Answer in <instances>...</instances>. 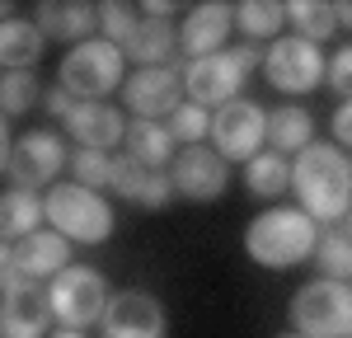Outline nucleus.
Masks as SVG:
<instances>
[{
    "label": "nucleus",
    "instance_id": "obj_1",
    "mask_svg": "<svg viewBox=\"0 0 352 338\" xmlns=\"http://www.w3.org/2000/svg\"><path fill=\"white\" fill-rule=\"evenodd\" d=\"M292 188L300 197V212L315 225H333L352 212V169L348 155L329 141H310L292 160Z\"/></svg>",
    "mask_w": 352,
    "mask_h": 338
},
{
    "label": "nucleus",
    "instance_id": "obj_2",
    "mask_svg": "<svg viewBox=\"0 0 352 338\" xmlns=\"http://www.w3.org/2000/svg\"><path fill=\"white\" fill-rule=\"evenodd\" d=\"M315 245H320V225L310 221L300 207H268L244 230L249 258L263 263V268H277V273L315 258Z\"/></svg>",
    "mask_w": 352,
    "mask_h": 338
},
{
    "label": "nucleus",
    "instance_id": "obj_3",
    "mask_svg": "<svg viewBox=\"0 0 352 338\" xmlns=\"http://www.w3.org/2000/svg\"><path fill=\"white\" fill-rule=\"evenodd\" d=\"M254 66H263V52L254 43L226 47V52L202 56V61H188L184 66V94H188V104H197L207 113L226 109V104H235L244 94V80H249Z\"/></svg>",
    "mask_w": 352,
    "mask_h": 338
},
{
    "label": "nucleus",
    "instance_id": "obj_4",
    "mask_svg": "<svg viewBox=\"0 0 352 338\" xmlns=\"http://www.w3.org/2000/svg\"><path fill=\"white\" fill-rule=\"evenodd\" d=\"M43 216L61 240H76V245H104L113 235V207L80 183H52L43 197Z\"/></svg>",
    "mask_w": 352,
    "mask_h": 338
},
{
    "label": "nucleus",
    "instance_id": "obj_5",
    "mask_svg": "<svg viewBox=\"0 0 352 338\" xmlns=\"http://www.w3.org/2000/svg\"><path fill=\"white\" fill-rule=\"evenodd\" d=\"M47 301H52V319L61 329H80L85 334L89 324L104 319L113 291H109V278H104L99 268L71 263V268H61V273L47 282Z\"/></svg>",
    "mask_w": 352,
    "mask_h": 338
},
{
    "label": "nucleus",
    "instance_id": "obj_6",
    "mask_svg": "<svg viewBox=\"0 0 352 338\" xmlns=\"http://www.w3.org/2000/svg\"><path fill=\"white\" fill-rule=\"evenodd\" d=\"M122 66H127L122 47H113L109 38H89V43L66 52V61H61V89L76 104H104V94H113L122 84Z\"/></svg>",
    "mask_w": 352,
    "mask_h": 338
},
{
    "label": "nucleus",
    "instance_id": "obj_7",
    "mask_svg": "<svg viewBox=\"0 0 352 338\" xmlns=\"http://www.w3.org/2000/svg\"><path fill=\"white\" fill-rule=\"evenodd\" d=\"M292 324L300 338H352V282H305L292 296Z\"/></svg>",
    "mask_w": 352,
    "mask_h": 338
},
{
    "label": "nucleus",
    "instance_id": "obj_8",
    "mask_svg": "<svg viewBox=\"0 0 352 338\" xmlns=\"http://www.w3.org/2000/svg\"><path fill=\"white\" fill-rule=\"evenodd\" d=\"M207 137L217 141L212 150H217L221 160L230 165V160H254L258 150H263V141H268V113L258 109L254 99H235V104H226V109L212 113V132Z\"/></svg>",
    "mask_w": 352,
    "mask_h": 338
},
{
    "label": "nucleus",
    "instance_id": "obj_9",
    "mask_svg": "<svg viewBox=\"0 0 352 338\" xmlns=\"http://www.w3.org/2000/svg\"><path fill=\"white\" fill-rule=\"evenodd\" d=\"M47 329H52L47 286L14 273L0 286V338H47Z\"/></svg>",
    "mask_w": 352,
    "mask_h": 338
},
{
    "label": "nucleus",
    "instance_id": "obj_10",
    "mask_svg": "<svg viewBox=\"0 0 352 338\" xmlns=\"http://www.w3.org/2000/svg\"><path fill=\"white\" fill-rule=\"evenodd\" d=\"M263 76L282 94H310L324 84V56L305 38H277L263 52Z\"/></svg>",
    "mask_w": 352,
    "mask_h": 338
},
{
    "label": "nucleus",
    "instance_id": "obj_11",
    "mask_svg": "<svg viewBox=\"0 0 352 338\" xmlns=\"http://www.w3.org/2000/svg\"><path fill=\"white\" fill-rule=\"evenodd\" d=\"M61 169H66V141L56 132H24L14 141L5 179L14 188H24V193H38V188H52Z\"/></svg>",
    "mask_w": 352,
    "mask_h": 338
},
{
    "label": "nucleus",
    "instance_id": "obj_12",
    "mask_svg": "<svg viewBox=\"0 0 352 338\" xmlns=\"http://www.w3.org/2000/svg\"><path fill=\"white\" fill-rule=\"evenodd\" d=\"M169 183L174 193L188 197V202H217L230 188V169L212 146H184L174 160H169Z\"/></svg>",
    "mask_w": 352,
    "mask_h": 338
},
{
    "label": "nucleus",
    "instance_id": "obj_13",
    "mask_svg": "<svg viewBox=\"0 0 352 338\" xmlns=\"http://www.w3.org/2000/svg\"><path fill=\"white\" fill-rule=\"evenodd\" d=\"M104 338H169V319H164L160 296L151 291H113L109 310H104Z\"/></svg>",
    "mask_w": 352,
    "mask_h": 338
},
{
    "label": "nucleus",
    "instance_id": "obj_14",
    "mask_svg": "<svg viewBox=\"0 0 352 338\" xmlns=\"http://www.w3.org/2000/svg\"><path fill=\"white\" fill-rule=\"evenodd\" d=\"M230 28H235V5H226V0H202V5H192L188 19L179 24V52L192 56V61L226 52Z\"/></svg>",
    "mask_w": 352,
    "mask_h": 338
},
{
    "label": "nucleus",
    "instance_id": "obj_15",
    "mask_svg": "<svg viewBox=\"0 0 352 338\" xmlns=\"http://www.w3.org/2000/svg\"><path fill=\"white\" fill-rule=\"evenodd\" d=\"M122 99H127V109L136 117L160 122V117H169L184 104L179 99V71L174 66H146V71H136V76L122 80Z\"/></svg>",
    "mask_w": 352,
    "mask_h": 338
},
{
    "label": "nucleus",
    "instance_id": "obj_16",
    "mask_svg": "<svg viewBox=\"0 0 352 338\" xmlns=\"http://www.w3.org/2000/svg\"><path fill=\"white\" fill-rule=\"evenodd\" d=\"M66 137L76 141V150H104L109 155L113 146H122V137H127V117L113 109L109 99L104 104H76L71 117H66Z\"/></svg>",
    "mask_w": 352,
    "mask_h": 338
},
{
    "label": "nucleus",
    "instance_id": "obj_17",
    "mask_svg": "<svg viewBox=\"0 0 352 338\" xmlns=\"http://www.w3.org/2000/svg\"><path fill=\"white\" fill-rule=\"evenodd\" d=\"M109 188L118 197H127V202H141V212H160V207H169V197H174L169 169L136 165L127 150H122V155H113V183H109Z\"/></svg>",
    "mask_w": 352,
    "mask_h": 338
},
{
    "label": "nucleus",
    "instance_id": "obj_18",
    "mask_svg": "<svg viewBox=\"0 0 352 338\" xmlns=\"http://www.w3.org/2000/svg\"><path fill=\"white\" fill-rule=\"evenodd\" d=\"M33 24L43 38H56V43H89L94 28H99V5H85V0H43L33 10Z\"/></svg>",
    "mask_w": 352,
    "mask_h": 338
},
{
    "label": "nucleus",
    "instance_id": "obj_19",
    "mask_svg": "<svg viewBox=\"0 0 352 338\" xmlns=\"http://www.w3.org/2000/svg\"><path fill=\"white\" fill-rule=\"evenodd\" d=\"M14 268L24 278H56L61 268H71V245L56 235V230H33L14 245Z\"/></svg>",
    "mask_w": 352,
    "mask_h": 338
},
{
    "label": "nucleus",
    "instance_id": "obj_20",
    "mask_svg": "<svg viewBox=\"0 0 352 338\" xmlns=\"http://www.w3.org/2000/svg\"><path fill=\"white\" fill-rule=\"evenodd\" d=\"M179 47V33L169 19H151V14H141V24L136 33L122 43V56L136 61V71H146V66H164V56H174Z\"/></svg>",
    "mask_w": 352,
    "mask_h": 338
},
{
    "label": "nucleus",
    "instance_id": "obj_21",
    "mask_svg": "<svg viewBox=\"0 0 352 338\" xmlns=\"http://www.w3.org/2000/svg\"><path fill=\"white\" fill-rule=\"evenodd\" d=\"M122 150L146 169H169V160H174V137H169L164 122L132 117V122H127V137H122Z\"/></svg>",
    "mask_w": 352,
    "mask_h": 338
},
{
    "label": "nucleus",
    "instance_id": "obj_22",
    "mask_svg": "<svg viewBox=\"0 0 352 338\" xmlns=\"http://www.w3.org/2000/svg\"><path fill=\"white\" fill-rule=\"evenodd\" d=\"M47 38L38 33L33 19H5L0 24V71H33Z\"/></svg>",
    "mask_w": 352,
    "mask_h": 338
},
{
    "label": "nucleus",
    "instance_id": "obj_23",
    "mask_svg": "<svg viewBox=\"0 0 352 338\" xmlns=\"http://www.w3.org/2000/svg\"><path fill=\"white\" fill-rule=\"evenodd\" d=\"M43 221H47V216H43L38 193H24V188H5V193H0V240H5V245H19V240L33 235Z\"/></svg>",
    "mask_w": 352,
    "mask_h": 338
},
{
    "label": "nucleus",
    "instance_id": "obj_24",
    "mask_svg": "<svg viewBox=\"0 0 352 338\" xmlns=\"http://www.w3.org/2000/svg\"><path fill=\"white\" fill-rule=\"evenodd\" d=\"M315 141V117L300 109V104H282V109L268 113V146L277 155H292V150H305Z\"/></svg>",
    "mask_w": 352,
    "mask_h": 338
},
{
    "label": "nucleus",
    "instance_id": "obj_25",
    "mask_svg": "<svg viewBox=\"0 0 352 338\" xmlns=\"http://www.w3.org/2000/svg\"><path fill=\"white\" fill-rule=\"evenodd\" d=\"M244 188L254 197H282L292 188V160L277 155V150H258V155L244 165Z\"/></svg>",
    "mask_w": 352,
    "mask_h": 338
},
{
    "label": "nucleus",
    "instance_id": "obj_26",
    "mask_svg": "<svg viewBox=\"0 0 352 338\" xmlns=\"http://www.w3.org/2000/svg\"><path fill=\"white\" fill-rule=\"evenodd\" d=\"M287 24H292V38H305V43L320 47L338 28V10L324 5V0H292L287 5Z\"/></svg>",
    "mask_w": 352,
    "mask_h": 338
},
{
    "label": "nucleus",
    "instance_id": "obj_27",
    "mask_svg": "<svg viewBox=\"0 0 352 338\" xmlns=\"http://www.w3.org/2000/svg\"><path fill=\"white\" fill-rule=\"evenodd\" d=\"M282 24H287V5H277V0H244V5H235V28L249 43H258V38L277 43Z\"/></svg>",
    "mask_w": 352,
    "mask_h": 338
},
{
    "label": "nucleus",
    "instance_id": "obj_28",
    "mask_svg": "<svg viewBox=\"0 0 352 338\" xmlns=\"http://www.w3.org/2000/svg\"><path fill=\"white\" fill-rule=\"evenodd\" d=\"M315 263L329 282H352V240L348 230H333L324 225L320 230V245H315Z\"/></svg>",
    "mask_w": 352,
    "mask_h": 338
},
{
    "label": "nucleus",
    "instance_id": "obj_29",
    "mask_svg": "<svg viewBox=\"0 0 352 338\" xmlns=\"http://www.w3.org/2000/svg\"><path fill=\"white\" fill-rule=\"evenodd\" d=\"M38 76L33 71H5L0 76V117H19L38 104Z\"/></svg>",
    "mask_w": 352,
    "mask_h": 338
},
{
    "label": "nucleus",
    "instance_id": "obj_30",
    "mask_svg": "<svg viewBox=\"0 0 352 338\" xmlns=\"http://www.w3.org/2000/svg\"><path fill=\"white\" fill-rule=\"evenodd\" d=\"M136 24H141V5H122V0H104L99 5V28H104V38L113 47H122L136 33Z\"/></svg>",
    "mask_w": 352,
    "mask_h": 338
},
{
    "label": "nucleus",
    "instance_id": "obj_31",
    "mask_svg": "<svg viewBox=\"0 0 352 338\" xmlns=\"http://www.w3.org/2000/svg\"><path fill=\"white\" fill-rule=\"evenodd\" d=\"M212 132V113L197 109V104H179L169 113V137L184 141V146H202V137Z\"/></svg>",
    "mask_w": 352,
    "mask_h": 338
},
{
    "label": "nucleus",
    "instance_id": "obj_32",
    "mask_svg": "<svg viewBox=\"0 0 352 338\" xmlns=\"http://www.w3.org/2000/svg\"><path fill=\"white\" fill-rule=\"evenodd\" d=\"M71 174H76V183L80 188H109L113 183V155H104V150H76L71 155Z\"/></svg>",
    "mask_w": 352,
    "mask_h": 338
},
{
    "label": "nucleus",
    "instance_id": "obj_33",
    "mask_svg": "<svg viewBox=\"0 0 352 338\" xmlns=\"http://www.w3.org/2000/svg\"><path fill=\"white\" fill-rule=\"evenodd\" d=\"M324 80L333 84V94L352 99V47H343V52H338V56L324 66Z\"/></svg>",
    "mask_w": 352,
    "mask_h": 338
},
{
    "label": "nucleus",
    "instance_id": "obj_34",
    "mask_svg": "<svg viewBox=\"0 0 352 338\" xmlns=\"http://www.w3.org/2000/svg\"><path fill=\"white\" fill-rule=\"evenodd\" d=\"M43 109L52 113V117H71V109H76V99H71V94H66V89L56 84V89H47V94H43Z\"/></svg>",
    "mask_w": 352,
    "mask_h": 338
},
{
    "label": "nucleus",
    "instance_id": "obj_35",
    "mask_svg": "<svg viewBox=\"0 0 352 338\" xmlns=\"http://www.w3.org/2000/svg\"><path fill=\"white\" fill-rule=\"evenodd\" d=\"M333 137L343 141V146H352V99H343L338 113H333Z\"/></svg>",
    "mask_w": 352,
    "mask_h": 338
},
{
    "label": "nucleus",
    "instance_id": "obj_36",
    "mask_svg": "<svg viewBox=\"0 0 352 338\" xmlns=\"http://www.w3.org/2000/svg\"><path fill=\"white\" fill-rule=\"evenodd\" d=\"M10 155H14V137H10V117H0V174L10 169Z\"/></svg>",
    "mask_w": 352,
    "mask_h": 338
},
{
    "label": "nucleus",
    "instance_id": "obj_37",
    "mask_svg": "<svg viewBox=\"0 0 352 338\" xmlns=\"http://www.w3.org/2000/svg\"><path fill=\"white\" fill-rule=\"evenodd\" d=\"M14 273H19V268H14V245H5V240H0V286L14 278Z\"/></svg>",
    "mask_w": 352,
    "mask_h": 338
},
{
    "label": "nucleus",
    "instance_id": "obj_38",
    "mask_svg": "<svg viewBox=\"0 0 352 338\" xmlns=\"http://www.w3.org/2000/svg\"><path fill=\"white\" fill-rule=\"evenodd\" d=\"M338 10V24H348L352 28V0H343V5H333Z\"/></svg>",
    "mask_w": 352,
    "mask_h": 338
},
{
    "label": "nucleus",
    "instance_id": "obj_39",
    "mask_svg": "<svg viewBox=\"0 0 352 338\" xmlns=\"http://www.w3.org/2000/svg\"><path fill=\"white\" fill-rule=\"evenodd\" d=\"M5 19H14V5H5V0H0V24H5Z\"/></svg>",
    "mask_w": 352,
    "mask_h": 338
},
{
    "label": "nucleus",
    "instance_id": "obj_40",
    "mask_svg": "<svg viewBox=\"0 0 352 338\" xmlns=\"http://www.w3.org/2000/svg\"><path fill=\"white\" fill-rule=\"evenodd\" d=\"M52 338H85V334H80V329H56Z\"/></svg>",
    "mask_w": 352,
    "mask_h": 338
},
{
    "label": "nucleus",
    "instance_id": "obj_41",
    "mask_svg": "<svg viewBox=\"0 0 352 338\" xmlns=\"http://www.w3.org/2000/svg\"><path fill=\"white\" fill-rule=\"evenodd\" d=\"M348 240H352V212H348Z\"/></svg>",
    "mask_w": 352,
    "mask_h": 338
},
{
    "label": "nucleus",
    "instance_id": "obj_42",
    "mask_svg": "<svg viewBox=\"0 0 352 338\" xmlns=\"http://www.w3.org/2000/svg\"><path fill=\"white\" fill-rule=\"evenodd\" d=\"M287 338H300V334H287Z\"/></svg>",
    "mask_w": 352,
    "mask_h": 338
},
{
    "label": "nucleus",
    "instance_id": "obj_43",
    "mask_svg": "<svg viewBox=\"0 0 352 338\" xmlns=\"http://www.w3.org/2000/svg\"><path fill=\"white\" fill-rule=\"evenodd\" d=\"M348 169H352V160H348Z\"/></svg>",
    "mask_w": 352,
    "mask_h": 338
}]
</instances>
